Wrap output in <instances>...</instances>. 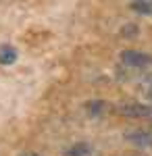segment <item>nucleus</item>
Wrapping results in <instances>:
<instances>
[{
  "label": "nucleus",
  "instance_id": "obj_1",
  "mask_svg": "<svg viewBox=\"0 0 152 156\" xmlns=\"http://www.w3.org/2000/svg\"><path fill=\"white\" fill-rule=\"evenodd\" d=\"M117 112L131 119H144L152 115V104H140V102H123L117 106Z\"/></svg>",
  "mask_w": 152,
  "mask_h": 156
},
{
  "label": "nucleus",
  "instance_id": "obj_2",
  "mask_svg": "<svg viewBox=\"0 0 152 156\" xmlns=\"http://www.w3.org/2000/svg\"><path fill=\"white\" fill-rule=\"evenodd\" d=\"M121 60H123L127 67H136V69L148 67V65L152 62V58L148 56V54L138 52V50H123V52H121Z\"/></svg>",
  "mask_w": 152,
  "mask_h": 156
},
{
  "label": "nucleus",
  "instance_id": "obj_3",
  "mask_svg": "<svg viewBox=\"0 0 152 156\" xmlns=\"http://www.w3.org/2000/svg\"><path fill=\"white\" fill-rule=\"evenodd\" d=\"M129 144L140 146V148H150L152 146V131H144V129H136V131H129L125 135Z\"/></svg>",
  "mask_w": 152,
  "mask_h": 156
},
{
  "label": "nucleus",
  "instance_id": "obj_4",
  "mask_svg": "<svg viewBox=\"0 0 152 156\" xmlns=\"http://www.w3.org/2000/svg\"><path fill=\"white\" fill-rule=\"evenodd\" d=\"M17 60V50L13 46H0V65H13Z\"/></svg>",
  "mask_w": 152,
  "mask_h": 156
},
{
  "label": "nucleus",
  "instance_id": "obj_5",
  "mask_svg": "<svg viewBox=\"0 0 152 156\" xmlns=\"http://www.w3.org/2000/svg\"><path fill=\"white\" fill-rule=\"evenodd\" d=\"M90 152H92V150H90V146L83 144V142H79V144L67 148V150H65V156H88Z\"/></svg>",
  "mask_w": 152,
  "mask_h": 156
},
{
  "label": "nucleus",
  "instance_id": "obj_6",
  "mask_svg": "<svg viewBox=\"0 0 152 156\" xmlns=\"http://www.w3.org/2000/svg\"><path fill=\"white\" fill-rule=\"evenodd\" d=\"M131 11L140 12V15H152V0H133Z\"/></svg>",
  "mask_w": 152,
  "mask_h": 156
},
{
  "label": "nucleus",
  "instance_id": "obj_7",
  "mask_svg": "<svg viewBox=\"0 0 152 156\" xmlns=\"http://www.w3.org/2000/svg\"><path fill=\"white\" fill-rule=\"evenodd\" d=\"M144 94L148 96V100L152 102V79H148L146 81V85H144Z\"/></svg>",
  "mask_w": 152,
  "mask_h": 156
},
{
  "label": "nucleus",
  "instance_id": "obj_8",
  "mask_svg": "<svg viewBox=\"0 0 152 156\" xmlns=\"http://www.w3.org/2000/svg\"><path fill=\"white\" fill-rule=\"evenodd\" d=\"M23 156H38V154H23Z\"/></svg>",
  "mask_w": 152,
  "mask_h": 156
}]
</instances>
